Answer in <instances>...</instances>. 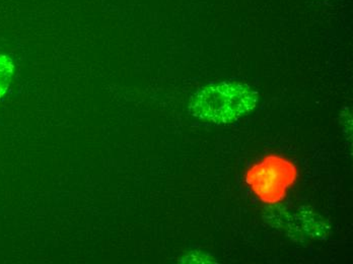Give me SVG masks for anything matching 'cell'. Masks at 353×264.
<instances>
[{
    "mask_svg": "<svg viewBox=\"0 0 353 264\" xmlns=\"http://www.w3.org/2000/svg\"><path fill=\"white\" fill-rule=\"evenodd\" d=\"M290 171H283L281 166L275 164H269L268 169L258 171L257 176L253 179L257 187H254L258 192L262 193V196L267 199L279 196V193L285 188L286 174Z\"/></svg>",
    "mask_w": 353,
    "mask_h": 264,
    "instance_id": "cell-2",
    "label": "cell"
},
{
    "mask_svg": "<svg viewBox=\"0 0 353 264\" xmlns=\"http://www.w3.org/2000/svg\"><path fill=\"white\" fill-rule=\"evenodd\" d=\"M257 94L239 83H221L202 89L194 98L193 108L201 117L230 120L255 106Z\"/></svg>",
    "mask_w": 353,
    "mask_h": 264,
    "instance_id": "cell-1",
    "label": "cell"
}]
</instances>
